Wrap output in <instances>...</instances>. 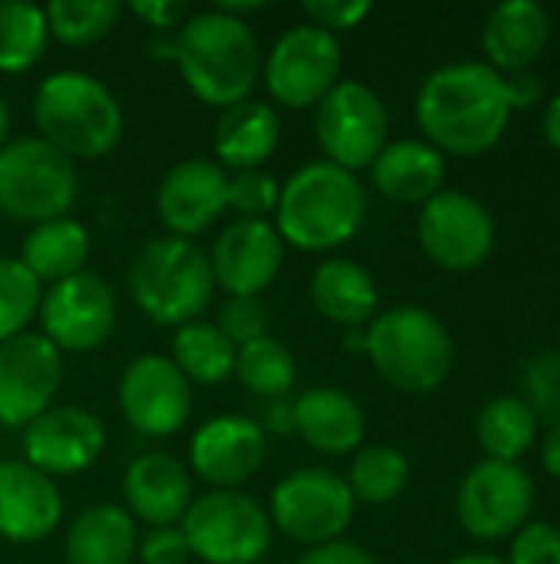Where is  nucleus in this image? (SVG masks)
I'll return each mask as SVG.
<instances>
[{"label": "nucleus", "instance_id": "obj_1", "mask_svg": "<svg viewBox=\"0 0 560 564\" xmlns=\"http://www.w3.org/2000/svg\"><path fill=\"white\" fill-rule=\"evenodd\" d=\"M512 102L505 76L485 59H459L432 69L416 93V122L426 142L442 155H485L492 152L508 122Z\"/></svg>", "mask_w": 560, "mask_h": 564}, {"label": "nucleus", "instance_id": "obj_2", "mask_svg": "<svg viewBox=\"0 0 560 564\" xmlns=\"http://www.w3.org/2000/svg\"><path fill=\"white\" fill-rule=\"evenodd\" d=\"M172 63L185 86L208 106L244 102L261 79V43L248 20L221 10L191 13L172 33Z\"/></svg>", "mask_w": 560, "mask_h": 564}, {"label": "nucleus", "instance_id": "obj_3", "mask_svg": "<svg viewBox=\"0 0 560 564\" xmlns=\"http://www.w3.org/2000/svg\"><path fill=\"white\" fill-rule=\"evenodd\" d=\"M366 221L363 182L320 159L300 165L284 185L274 212V228L297 251H333L360 235Z\"/></svg>", "mask_w": 560, "mask_h": 564}, {"label": "nucleus", "instance_id": "obj_4", "mask_svg": "<svg viewBox=\"0 0 560 564\" xmlns=\"http://www.w3.org/2000/svg\"><path fill=\"white\" fill-rule=\"evenodd\" d=\"M33 122L43 142L66 159H102L122 139V106L112 89L83 69H56L33 93Z\"/></svg>", "mask_w": 560, "mask_h": 564}, {"label": "nucleus", "instance_id": "obj_5", "mask_svg": "<svg viewBox=\"0 0 560 564\" xmlns=\"http://www.w3.org/2000/svg\"><path fill=\"white\" fill-rule=\"evenodd\" d=\"M366 357L389 387L419 397L449 380L455 344L429 307L399 304L366 324Z\"/></svg>", "mask_w": 560, "mask_h": 564}, {"label": "nucleus", "instance_id": "obj_6", "mask_svg": "<svg viewBox=\"0 0 560 564\" xmlns=\"http://www.w3.org/2000/svg\"><path fill=\"white\" fill-rule=\"evenodd\" d=\"M129 294L152 324H191L215 297L208 254L188 238H152L129 264Z\"/></svg>", "mask_w": 560, "mask_h": 564}, {"label": "nucleus", "instance_id": "obj_7", "mask_svg": "<svg viewBox=\"0 0 560 564\" xmlns=\"http://www.w3.org/2000/svg\"><path fill=\"white\" fill-rule=\"evenodd\" d=\"M79 195L76 162L40 135L10 139L0 149V212L10 221L43 225L66 218Z\"/></svg>", "mask_w": 560, "mask_h": 564}, {"label": "nucleus", "instance_id": "obj_8", "mask_svg": "<svg viewBox=\"0 0 560 564\" xmlns=\"http://www.w3.org/2000/svg\"><path fill=\"white\" fill-rule=\"evenodd\" d=\"M178 529L191 558L205 564H257L274 539L267 509L241 489H211L191 499Z\"/></svg>", "mask_w": 560, "mask_h": 564}, {"label": "nucleus", "instance_id": "obj_9", "mask_svg": "<svg viewBox=\"0 0 560 564\" xmlns=\"http://www.w3.org/2000/svg\"><path fill=\"white\" fill-rule=\"evenodd\" d=\"M271 525L307 549L343 539L356 516V499L343 476L310 466L287 473L271 492Z\"/></svg>", "mask_w": 560, "mask_h": 564}, {"label": "nucleus", "instance_id": "obj_10", "mask_svg": "<svg viewBox=\"0 0 560 564\" xmlns=\"http://www.w3.org/2000/svg\"><path fill=\"white\" fill-rule=\"evenodd\" d=\"M389 112L380 93L360 79H340L317 106H314V135L327 155V162L360 172L376 162L386 149Z\"/></svg>", "mask_w": 560, "mask_h": 564}, {"label": "nucleus", "instance_id": "obj_11", "mask_svg": "<svg viewBox=\"0 0 560 564\" xmlns=\"http://www.w3.org/2000/svg\"><path fill=\"white\" fill-rule=\"evenodd\" d=\"M340 73H343L340 36L314 23H297L284 30L261 66L271 99L287 109H314L343 79Z\"/></svg>", "mask_w": 560, "mask_h": 564}, {"label": "nucleus", "instance_id": "obj_12", "mask_svg": "<svg viewBox=\"0 0 560 564\" xmlns=\"http://www.w3.org/2000/svg\"><path fill=\"white\" fill-rule=\"evenodd\" d=\"M416 235L426 258L449 274L479 271L495 251L492 212L475 195L455 188H442L422 205Z\"/></svg>", "mask_w": 560, "mask_h": 564}, {"label": "nucleus", "instance_id": "obj_13", "mask_svg": "<svg viewBox=\"0 0 560 564\" xmlns=\"http://www.w3.org/2000/svg\"><path fill=\"white\" fill-rule=\"evenodd\" d=\"M535 509V479L521 463L482 459L469 469L455 496V516L462 529L479 542L512 539L528 525Z\"/></svg>", "mask_w": 560, "mask_h": 564}, {"label": "nucleus", "instance_id": "obj_14", "mask_svg": "<svg viewBox=\"0 0 560 564\" xmlns=\"http://www.w3.org/2000/svg\"><path fill=\"white\" fill-rule=\"evenodd\" d=\"M40 334L63 354H89L102 347L116 327V294L96 271L56 281L40 297Z\"/></svg>", "mask_w": 560, "mask_h": 564}, {"label": "nucleus", "instance_id": "obj_15", "mask_svg": "<svg viewBox=\"0 0 560 564\" xmlns=\"http://www.w3.org/2000/svg\"><path fill=\"white\" fill-rule=\"evenodd\" d=\"M63 383V354L36 330L0 344V426L26 430L53 406Z\"/></svg>", "mask_w": 560, "mask_h": 564}, {"label": "nucleus", "instance_id": "obj_16", "mask_svg": "<svg viewBox=\"0 0 560 564\" xmlns=\"http://www.w3.org/2000/svg\"><path fill=\"white\" fill-rule=\"evenodd\" d=\"M119 410L125 423L149 436H175L191 416V383L162 354L135 357L119 380Z\"/></svg>", "mask_w": 560, "mask_h": 564}, {"label": "nucleus", "instance_id": "obj_17", "mask_svg": "<svg viewBox=\"0 0 560 564\" xmlns=\"http://www.w3.org/2000/svg\"><path fill=\"white\" fill-rule=\"evenodd\" d=\"M191 473L215 489H241L267 463V433L257 420L221 413L205 420L188 446Z\"/></svg>", "mask_w": 560, "mask_h": 564}, {"label": "nucleus", "instance_id": "obj_18", "mask_svg": "<svg viewBox=\"0 0 560 564\" xmlns=\"http://www.w3.org/2000/svg\"><path fill=\"white\" fill-rule=\"evenodd\" d=\"M106 449V426L92 410L50 406L23 430V453L50 479L86 473Z\"/></svg>", "mask_w": 560, "mask_h": 564}, {"label": "nucleus", "instance_id": "obj_19", "mask_svg": "<svg viewBox=\"0 0 560 564\" xmlns=\"http://www.w3.org/2000/svg\"><path fill=\"white\" fill-rule=\"evenodd\" d=\"M155 212L168 235L191 241L228 212V172L215 159H182L158 182Z\"/></svg>", "mask_w": 560, "mask_h": 564}, {"label": "nucleus", "instance_id": "obj_20", "mask_svg": "<svg viewBox=\"0 0 560 564\" xmlns=\"http://www.w3.org/2000/svg\"><path fill=\"white\" fill-rule=\"evenodd\" d=\"M284 248L271 221H231L208 254L211 278L228 297H257L281 274Z\"/></svg>", "mask_w": 560, "mask_h": 564}, {"label": "nucleus", "instance_id": "obj_21", "mask_svg": "<svg viewBox=\"0 0 560 564\" xmlns=\"http://www.w3.org/2000/svg\"><path fill=\"white\" fill-rule=\"evenodd\" d=\"M63 519V496L56 479L33 469L26 459L0 463V539L33 545L56 532Z\"/></svg>", "mask_w": 560, "mask_h": 564}, {"label": "nucleus", "instance_id": "obj_22", "mask_svg": "<svg viewBox=\"0 0 560 564\" xmlns=\"http://www.w3.org/2000/svg\"><path fill=\"white\" fill-rule=\"evenodd\" d=\"M125 512L152 529L178 525L191 506V476L168 453H142L122 476Z\"/></svg>", "mask_w": 560, "mask_h": 564}, {"label": "nucleus", "instance_id": "obj_23", "mask_svg": "<svg viewBox=\"0 0 560 564\" xmlns=\"http://www.w3.org/2000/svg\"><path fill=\"white\" fill-rule=\"evenodd\" d=\"M551 43V13L535 0H505L492 7L482 26L485 63L502 73L531 69Z\"/></svg>", "mask_w": 560, "mask_h": 564}, {"label": "nucleus", "instance_id": "obj_24", "mask_svg": "<svg viewBox=\"0 0 560 564\" xmlns=\"http://www.w3.org/2000/svg\"><path fill=\"white\" fill-rule=\"evenodd\" d=\"M290 416H294L297 436L323 456L356 453L366 440V413L340 387L304 390L290 403Z\"/></svg>", "mask_w": 560, "mask_h": 564}, {"label": "nucleus", "instance_id": "obj_25", "mask_svg": "<svg viewBox=\"0 0 560 564\" xmlns=\"http://www.w3.org/2000/svg\"><path fill=\"white\" fill-rule=\"evenodd\" d=\"M373 185L396 205H426L442 192L446 155L426 139H396L370 165Z\"/></svg>", "mask_w": 560, "mask_h": 564}, {"label": "nucleus", "instance_id": "obj_26", "mask_svg": "<svg viewBox=\"0 0 560 564\" xmlns=\"http://www.w3.org/2000/svg\"><path fill=\"white\" fill-rule=\"evenodd\" d=\"M281 142V116L264 99H244L221 109L215 126V155L221 169H264Z\"/></svg>", "mask_w": 560, "mask_h": 564}, {"label": "nucleus", "instance_id": "obj_27", "mask_svg": "<svg viewBox=\"0 0 560 564\" xmlns=\"http://www.w3.org/2000/svg\"><path fill=\"white\" fill-rule=\"evenodd\" d=\"M310 301L320 317L340 324L343 330H353L366 327L376 317L380 291L363 264L350 258H330L310 274Z\"/></svg>", "mask_w": 560, "mask_h": 564}, {"label": "nucleus", "instance_id": "obj_28", "mask_svg": "<svg viewBox=\"0 0 560 564\" xmlns=\"http://www.w3.org/2000/svg\"><path fill=\"white\" fill-rule=\"evenodd\" d=\"M139 549L135 519L122 506H89L66 532V564H132Z\"/></svg>", "mask_w": 560, "mask_h": 564}, {"label": "nucleus", "instance_id": "obj_29", "mask_svg": "<svg viewBox=\"0 0 560 564\" xmlns=\"http://www.w3.org/2000/svg\"><path fill=\"white\" fill-rule=\"evenodd\" d=\"M89 251H92V238L86 225L66 215V218L33 225L30 235L23 238L20 261L30 268V274L40 284H56L86 271Z\"/></svg>", "mask_w": 560, "mask_h": 564}, {"label": "nucleus", "instance_id": "obj_30", "mask_svg": "<svg viewBox=\"0 0 560 564\" xmlns=\"http://www.w3.org/2000/svg\"><path fill=\"white\" fill-rule=\"evenodd\" d=\"M538 430H541V420L515 393L488 400L475 420L479 446L485 459H495V463H518L538 443Z\"/></svg>", "mask_w": 560, "mask_h": 564}, {"label": "nucleus", "instance_id": "obj_31", "mask_svg": "<svg viewBox=\"0 0 560 564\" xmlns=\"http://www.w3.org/2000/svg\"><path fill=\"white\" fill-rule=\"evenodd\" d=\"M172 354H175L172 364L182 370L188 383L211 387V383H224L228 377H234L238 347L211 321H191V324L175 327Z\"/></svg>", "mask_w": 560, "mask_h": 564}, {"label": "nucleus", "instance_id": "obj_32", "mask_svg": "<svg viewBox=\"0 0 560 564\" xmlns=\"http://www.w3.org/2000/svg\"><path fill=\"white\" fill-rule=\"evenodd\" d=\"M409 476H413V466L406 453H399L389 443H370L353 453L347 486L353 499L363 506H389L406 492Z\"/></svg>", "mask_w": 560, "mask_h": 564}, {"label": "nucleus", "instance_id": "obj_33", "mask_svg": "<svg viewBox=\"0 0 560 564\" xmlns=\"http://www.w3.org/2000/svg\"><path fill=\"white\" fill-rule=\"evenodd\" d=\"M50 43L46 13L26 0H0V73H26Z\"/></svg>", "mask_w": 560, "mask_h": 564}, {"label": "nucleus", "instance_id": "obj_34", "mask_svg": "<svg viewBox=\"0 0 560 564\" xmlns=\"http://www.w3.org/2000/svg\"><path fill=\"white\" fill-rule=\"evenodd\" d=\"M234 377L254 397L284 400L290 393L294 380H297V360H294V354L287 350L284 340L267 334L261 340H251V344L238 347Z\"/></svg>", "mask_w": 560, "mask_h": 564}, {"label": "nucleus", "instance_id": "obj_35", "mask_svg": "<svg viewBox=\"0 0 560 564\" xmlns=\"http://www.w3.org/2000/svg\"><path fill=\"white\" fill-rule=\"evenodd\" d=\"M50 36L66 46H92L112 33L122 17L119 0H53L43 7Z\"/></svg>", "mask_w": 560, "mask_h": 564}, {"label": "nucleus", "instance_id": "obj_36", "mask_svg": "<svg viewBox=\"0 0 560 564\" xmlns=\"http://www.w3.org/2000/svg\"><path fill=\"white\" fill-rule=\"evenodd\" d=\"M43 284L30 274L20 258L0 254V344L26 334L30 321L40 311Z\"/></svg>", "mask_w": 560, "mask_h": 564}, {"label": "nucleus", "instance_id": "obj_37", "mask_svg": "<svg viewBox=\"0 0 560 564\" xmlns=\"http://www.w3.org/2000/svg\"><path fill=\"white\" fill-rule=\"evenodd\" d=\"M277 202L281 182L267 169L228 175V212H234L238 221H267V215L277 212Z\"/></svg>", "mask_w": 560, "mask_h": 564}, {"label": "nucleus", "instance_id": "obj_38", "mask_svg": "<svg viewBox=\"0 0 560 564\" xmlns=\"http://www.w3.org/2000/svg\"><path fill=\"white\" fill-rule=\"evenodd\" d=\"M535 416L560 423V354H538L525 367V397H521Z\"/></svg>", "mask_w": 560, "mask_h": 564}, {"label": "nucleus", "instance_id": "obj_39", "mask_svg": "<svg viewBox=\"0 0 560 564\" xmlns=\"http://www.w3.org/2000/svg\"><path fill=\"white\" fill-rule=\"evenodd\" d=\"M267 327H271V317L257 297H228L218 311V330L234 347H244L251 340L267 337Z\"/></svg>", "mask_w": 560, "mask_h": 564}, {"label": "nucleus", "instance_id": "obj_40", "mask_svg": "<svg viewBox=\"0 0 560 564\" xmlns=\"http://www.w3.org/2000/svg\"><path fill=\"white\" fill-rule=\"evenodd\" d=\"M508 564H560V529L551 522H528L512 535Z\"/></svg>", "mask_w": 560, "mask_h": 564}, {"label": "nucleus", "instance_id": "obj_41", "mask_svg": "<svg viewBox=\"0 0 560 564\" xmlns=\"http://www.w3.org/2000/svg\"><path fill=\"white\" fill-rule=\"evenodd\" d=\"M304 13H307V23L337 36V33L356 30L373 13V3L370 0H307Z\"/></svg>", "mask_w": 560, "mask_h": 564}, {"label": "nucleus", "instance_id": "obj_42", "mask_svg": "<svg viewBox=\"0 0 560 564\" xmlns=\"http://www.w3.org/2000/svg\"><path fill=\"white\" fill-rule=\"evenodd\" d=\"M135 555H139L142 564H188V558H191L188 542H185V535H182L178 525L149 529L145 539L139 542Z\"/></svg>", "mask_w": 560, "mask_h": 564}, {"label": "nucleus", "instance_id": "obj_43", "mask_svg": "<svg viewBox=\"0 0 560 564\" xmlns=\"http://www.w3.org/2000/svg\"><path fill=\"white\" fill-rule=\"evenodd\" d=\"M129 13L152 26V33H175L191 17V7L185 0H132Z\"/></svg>", "mask_w": 560, "mask_h": 564}, {"label": "nucleus", "instance_id": "obj_44", "mask_svg": "<svg viewBox=\"0 0 560 564\" xmlns=\"http://www.w3.org/2000/svg\"><path fill=\"white\" fill-rule=\"evenodd\" d=\"M297 564H376V558L363 545L347 542V539H337V542L307 549Z\"/></svg>", "mask_w": 560, "mask_h": 564}, {"label": "nucleus", "instance_id": "obj_45", "mask_svg": "<svg viewBox=\"0 0 560 564\" xmlns=\"http://www.w3.org/2000/svg\"><path fill=\"white\" fill-rule=\"evenodd\" d=\"M505 93H508L512 109H531L545 99V79L535 69H521V73L505 76Z\"/></svg>", "mask_w": 560, "mask_h": 564}, {"label": "nucleus", "instance_id": "obj_46", "mask_svg": "<svg viewBox=\"0 0 560 564\" xmlns=\"http://www.w3.org/2000/svg\"><path fill=\"white\" fill-rule=\"evenodd\" d=\"M541 463H545L548 476L560 482V423H554V426L548 430V436H545V446H541Z\"/></svg>", "mask_w": 560, "mask_h": 564}, {"label": "nucleus", "instance_id": "obj_47", "mask_svg": "<svg viewBox=\"0 0 560 564\" xmlns=\"http://www.w3.org/2000/svg\"><path fill=\"white\" fill-rule=\"evenodd\" d=\"M541 129H545L548 145H551L554 152H560V93L548 99V106H545V119H541Z\"/></svg>", "mask_w": 560, "mask_h": 564}, {"label": "nucleus", "instance_id": "obj_48", "mask_svg": "<svg viewBox=\"0 0 560 564\" xmlns=\"http://www.w3.org/2000/svg\"><path fill=\"white\" fill-rule=\"evenodd\" d=\"M215 10H221V13H228V17H238V20H244L248 13H257V10H264V3H261V0H221Z\"/></svg>", "mask_w": 560, "mask_h": 564}, {"label": "nucleus", "instance_id": "obj_49", "mask_svg": "<svg viewBox=\"0 0 560 564\" xmlns=\"http://www.w3.org/2000/svg\"><path fill=\"white\" fill-rule=\"evenodd\" d=\"M446 564H508L505 558L492 555V552H465V555H455L452 562Z\"/></svg>", "mask_w": 560, "mask_h": 564}, {"label": "nucleus", "instance_id": "obj_50", "mask_svg": "<svg viewBox=\"0 0 560 564\" xmlns=\"http://www.w3.org/2000/svg\"><path fill=\"white\" fill-rule=\"evenodd\" d=\"M343 347L350 354H366V327H353L343 334Z\"/></svg>", "mask_w": 560, "mask_h": 564}, {"label": "nucleus", "instance_id": "obj_51", "mask_svg": "<svg viewBox=\"0 0 560 564\" xmlns=\"http://www.w3.org/2000/svg\"><path fill=\"white\" fill-rule=\"evenodd\" d=\"M10 142V109H7V99L0 96V149Z\"/></svg>", "mask_w": 560, "mask_h": 564}]
</instances>
